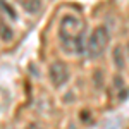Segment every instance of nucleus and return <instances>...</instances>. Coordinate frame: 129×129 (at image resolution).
<instances>
[{"label": "nucleus", "mask_w": 129, "mask_h": 129, "mask_svg": "<svg viewBox=\"0 0 129 129\" xmlns=\"http://www.w3.org/2000/svg\"><path fill=\"white\" fill-rule=\"evenodd\" d=\"M48 78H50V83L55 88H62L64 84H67V81L71 78L69 67L62 60H55V62L50 64V67H48Z\"/></svg>", "instance_id": "3"}, {"label": "nucleus", "mask_w": 129, "mask_h": 129, "mask_svg": "<svg viewBox=\"0 0 129 129\" xmlns=\"http://www.w3.org/2000/svg\"><path fill=\"white\" fill-rule=\"evenodd\" d=\"M12 38H14V33L10 29V26H7L5 22H2V41L4 43H9Z\"/></svg>", "instance_id": "5"}, {"label": "nucleus", "mask_w": 129, "mask_h": 129, "mask_svg": "<svg viewBox=\"0 0 129 129\" xmlns=\"http://www.w3.org/2000/svg\"><path fill=\"white\" fill-rule=\"evenodd\" d=\"M109 47V31L105 26H96L86 41V55L89 59H100Z\"/></svg>", "instance_id": "2"}, {"label": "nucleus", "mask_w": 129, "mask_h": 129, "mask_svg": "<svg viewBox=\"0 0 129 129\" xmlns=\"http://www.w3.org/2000/svg\"><path fill=\"white\" fill-rule=\"evenodd\" d=\"M59 41L60 47L69 55H78L86 52L84 43V22L79 16L66 14L59 22Z\"/></svg>", "instance_id": "1"}, {"label": "nucleus", "mask_w": 129, "mask_h": 129, "mask_svg": "<svg viewBox=\"0 0 129 129\" xmlns=\"http://www.w3.org/2000/svg\"><path fill=\"white\" fill-rule=\"evenodd\" d=\"M21 5H22V9L26 10V12H29V14H36L38 10L41 9V2L38 0H24V2H21Z\"/></svg>", "instance_id": "4"}, {"label": "nucleus", "mask_w": 129, "mask_h": 129, "mask_svg": "<svg viewBox=\"0 0 129 129\" xmlns=\"http://www.w3.org/2000/svg\"><path fill=\"white\" fill-rule=\"evenodd\" d=\"M28 129H41V127H40V126H38V124H31V126H29V127H28Z\"/></svg>", "instance_id": "8"}, {"label": "nucleus", "mask_w": 129, "mask_h": 129, "mask_svg": "<svg viewBox=\"0 0 129 129\" xmlns=\"http://www.w3.org/2000/svg\"><path fill=\"white\" fill-rule=\"evenodd\" d=\"M127 53H129V45H127Z\"/></svg>", "instance_id": "9"}, {"label": "nucleus", "mask_w": 129, "mask_h": 129, "mask_svg": "<svg viewBox=\"0 0 129 129\" xmlns=\"http://www.w3.org/2000/svg\"><path fill=\"white\" fill-rule=\"evenodd\" d=\"M0 7H2V10H4V12H7V14H9V17H10V19H16V12L12 10V7H10L9 4L2 2V4H0Z\"/></svg>", "instance_id": "7"}, {"label": "nucleus", "mask_w": 129, "mask_h": 129, "mask_svg": "<svg viewBox=\"0 0 129 129\" xmlns=\"http://www.w3.org/2000/svg\"><path fill=\"white\" fill-rule=\"evenodd\" d=\"M114 57H115V59H114V60H115V64L122 69L124 64H122V50H120V47H115V50H114Z\"/></svg>", "instance_id": "6"}]
</instances>
